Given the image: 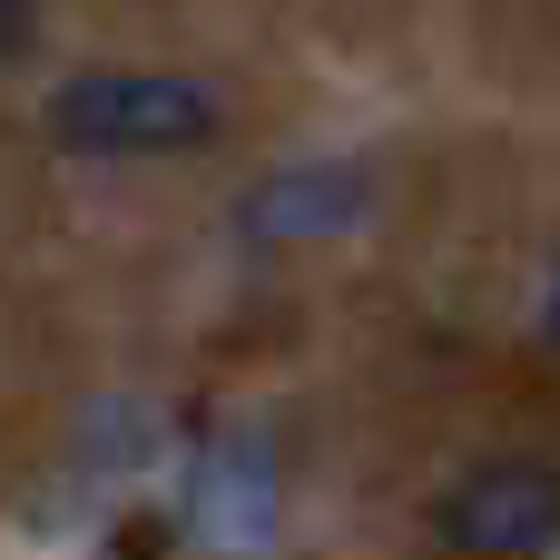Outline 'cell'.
<instances>
[{"instance_id":"6da1fadb","label":"cell","mask_w":560,"mask_h":560,"mask_svg":"<svg viewBox=\"0 0 560 560\" xmlns=\"http://www.w3.org/2000/svg\"><path fill=\"white\" fill-rule=\"evenodd\" d=\"M49 128L79 158H177L217 138V98L167 69H89L49 98Z\"/></svg>"},{"instance_id":"277c9868","label":"cell","mask_w":560,"mask_h":560,"mask_svg":"<svg viewBox=\"0 0 560 560\" xmlns=\"http://www.w3.org/2000/svg\"><path fill=\"white\" fill-rule=\"evenodd\" d=\"M551 345H560V276H551Z\"/></svg>"},{"instance_id":"7a4b0ae2","label":"cell","mask_w":560,"mask_h":560,"mask_svg":"<svg viewBox=\"0 0 560 560\" xmlns=\"http://www.w3.org/2000/svg\"><path fill=\"white\" fill-rule=\"evenodd\" d=\"M433 532L463 560H541L560 541V472L551 463H482L443 492Z\"/></svg>"},{"instance_id":"3957f363","label":"cell","mask_w":560,"mask_h":560,"mask_svg":"<svg viewBox=\"0 0 560 560\" xmlns=\"http://www.w3.org/2000/svg\"><path fill=\"white\" fill-rule=\"evenodd\" d=\"M30 30H39V10H30V0H0V69L30 49Z\"/></svg>"}]
</instances>
